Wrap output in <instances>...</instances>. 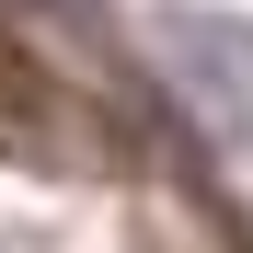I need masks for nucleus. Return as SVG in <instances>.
Listing matches in <instances>:
<instances>
[{
	"label": "nucleus",
	"mask_w": 253,
	"mask_h": 253,
	"mask_svg": "<svg viewBox=\"0 0 253 253\" xmlns=\"http://www.w3.org/2000/svg\"><path fill=\"white\" fill-rule=\"evenodd\" d=\"M150 46H161V69L184 81V104L219 126V138L253 115V23L242 12H184V0H161L150 12Z\"/></svg>",
	"instance_id": "nucleus-1"
}]
</instances>
